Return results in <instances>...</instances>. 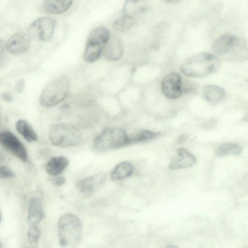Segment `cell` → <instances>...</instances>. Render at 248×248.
Instances as JSON below:
<instances>
[{"instance_id":"cell-11","label":"cell","mask_w":248,"mask_h":248,"mask_svg":"<svg viewBox=\"0 0 248 248\" xmlns=\"http://www.w3.org/2000/svg\"><path fill=\"white\" fill-rule=\"evenodd\" d=\"M163 93L168 98L175 99L182 94L181 78L177 73H172L166 75L161 82Z\"/></svg>"},{"instance_id":"cell-9","label":"cell","mask_w":248,"mask_h":248,"mask_svg":"<svg viewBox=\"0 0 248 248\" xmlns=\"http://www.w3.org/2000/svg\"><path fill=\"white\" fill-rule=\"evenodd\" d=\"M0 143L21 161H27L28 153L26 149L20 140L12 132L7 131L1 132Z\"/></svg>"},{"instance_id":"cell-10","label":"cell","mask_w":248,"mask_h":248,"mask_svg":"<svg viewBox=\"0 0 248 248\" xmlns=\"http://www.w3.org/2000/svg\"><path fill=\"white\" fill-rule=\"evenodd\" d=\"M31 44V36L23 32L13 34L5 43L6 49L10 53L21 55L26 53Z\"/></svg>"},{"instance_id":"cell-26","label":"cell","mask_w":248,"mask_h":248,"mask_svg":"<svg viewBox=\"0 0 248 248\" xmlns=\"http://www.w3.org/2000/svg\"><path fill=\"white\" fill-rule=\"evenodd\" d=\"M15 176L14 172L6 166H0V178H10Z\"/></svg>"},{"instance_id":"cell-29","label":"cell","mask_w":248,"mask_h":248,"mask_svg":"<svg viewBox=\"0 0 248 248\" xmlns=\"http://www.w3.org/2000/svg\"><path fill=\"white\" fill-rule=\"evenodd\" d=\"M6 49L5 43L0 39V64L5 56Z\"/></svg>"},{"instance_id":"cell-5","label":"cell","mask_w":248,"mask_h":248,"mask_svg":"<svg viewBox=\"0 0 248 248\" xmlns=\"http://www.w3.org/2000/svg\"><path fill=\"white\" fill-rule=\"evenodd\" d=\"M70 89V82L66 77L62 76L52 79L41 93L40 104L46 107L56 106L67 98Z\"/></svg>"},{"instance_id":"cell-7","label":"cell","mask_w":248,"mask_h":248,"mask_svg":"<svg viewBox=\"0 0 248 248\" xmlns=\"http://www.w3.org/2000/svg\"><path fill=\"white\" fill-rule=\"evenodd\" d=\"M109 37V31L106 28L99 27L93 29L87 38L83 54L84 61L88 63L96 61L101 55Z\"/></svg>"},{"instance_id":"cell-31","label":"cell","mask_w":248,"mask_h":248,"mask_svg":"<svg viewBox=\"0 0 248 248\" xmlns=\"http://www.w3.org/2000/svg\"><path fill=\"white\" fill-rule=\"evenodd\" d=\"M187 138V136L186 135H180L177 140V143H180L183 142Z\"/></svg>"},{"instance_id":"cell-24","label":"cell","mask_w":248,"mask_h":248,"mask_svg":"<svg viewBox=\"0 0 248 248\" xmlns=\"http://www.w3.org/2000/svg\"><path fill=\"white\" fill-rule=\"evenodd\" d=\"M242 151V147L235 143H224L218 147L217 155L220 156H227L230 155H238Z\"/></svg>"},{"instance_id":"cell-23","label":"cell","mask_w":248,"mask_h":248,"mask_svg":"<svg viewBox=\"0 0 248 248\" xmlns=\"http://www.w3.org/2000/svg\"><path fill=\"white\" fill-rule=\"evenodd\" d=\"M135 23L133 16L124 15L118 17L112 24L113 28L119 31H126L131 28Z\"/></svg>"},{"instance_id":"cell-25","label":"cell","mask_w":248,"mask_h":248,"mask_svg":"<svg viewBox=\"0 0 248 248\" xmlns=\"http://www.w3.org/2000/svg\"><path fill=\"white\" fill-rule=\"evenodd\" d=\"M41 231L38 225H29L28 240L31 247H37Z\"/></svg>"},{"instance_id":"cell-33","label":"cell","mask_w":248,"mask_h":248,"mask_svg":"<svg viewBox=\"0 0 248 248\" xmlns=\"http://www.w3.org/2000/svg\"><path fill=\"white\" fill-rule=\"evenodd\" d=\"M3 160V155L1 153H0V162L2 161Z\"/></svg>"},{"instance_id":"cell-16","label":"cell","mask_w":248,"mask_h":248,"mask_svg":"<svg viewBox=\"0 0 248 248\" xmlns=\"http://www.w3.org/2000/svg\"><path fill=\"white\" fill-rule=\"evenodd\" d=\"M43 212L40 200L37 197L31 198L28 207V222L29 225H38L43 217Z\"/></svg>"},{"instance_id":"cell-6","label":"cell","mask_w":248,"mask_h":248,"mask_svg":"<svg viewBox=\"0 0 248 248\" xmlns=\"http://www.w3.org/2000/svg\"><path fill=\"white\" fill-rule=\"evenodd\" d=\"M128 135L123 129L109 127L104 129L94 139L93 147L98 152H105L128 145Z\"/></svg>"},{"instance_id":"cell-17","label":"cell","mask_w":248,"mask_h":248,"mask_svg":"<svg viewBox=\"0 0 248 248\" xmlns=\"http://www.w3.org/2000/svg\"><path fill=\"white\" fill-rule=\"evenodd\" d=\"M73 0H44V8L48 13L60 14L67 11L72 6Z\"/></svg>"},{"instance_id":"cell-20","label":"cell","mask_w":248,"mask_h":248,"mask_svg":"<svg viewBox=\"0 0 248 248\" xmlns=\"http://www.w3.org/2000/svg\"><path fill=\"white\" fill-rule=\"evenodd\" d=\"M17 131L29 142L37 140V135L30 124L26 120L20 119L16 124Z\"/></svg>"},{"instance_id":"cell-32","label":"cell","mask_w":248,"mask_h":248,"mask_svg":"<svg viewBox=\"0 0 248 248\" xmlns=\"http://www.w3.org/2000/svg\"><path fill=\"white\" fill-rule=\"evenodd\" d=\"M165 0V1L169 2V3H172V2H176V1H178L179 0Z\"/></svg>"},{"instance_id":"cell-12","label":"cell","mask_w":248,"mask_h":248,"mask_svg":"<svg viewBox=\"0 0 248 248\" xmlns=\"http://www.w3.org/2000/svg\"><path fill=\"white\" fill-rule=\"evenodd\" d=\"M106 178L104 173L98 172L79 181L77 184V188L84 195H91L103 185Z\"/></svg>"},{"instance_id":"cell-2","label":"cell","mask_w":248,"mask_h":248,"mask_svg":"<svg viewBox=\"0 0 248 248\" xmlns=\"http://www.w3.org/2000/svg\"><path fill=\"white\" fill-rule=\"evenodd\" d=\"M220 62L215 55L207 52L195 54L186 60L180 66L182 73L191 77L211 75L218 68Z\"/></svg>"},{"instance_id":"cell-35","label":"cell","mask_w":248,"mask_h":248,"mask_svg":"<svg viewBox=\"0 0 248 248\" xmlns=\"http://www.w3.org/2000/svg\"><path fill=\"white\" fill-rule=\"evenodd\" d=\"M2 246H1V244L0 243V248H1Z\"/></svg>"},{"instance_id":"cell-13","label":"cell","mask_w":248,"mask_h":248,"mask_svg":"<svg viewBox=\"0 0 248 248\" xmlns=\"http://www.w3.org/2000/svg\"><path fill=\"white\" fill-rule=\"evenodd\" d=\"M177 155L171 159L169 168L176 170L190 167L196 163L195 156L188 150L180 148L177 150Z\"/></svg>"},{"instance_id":"cell-22","label":"cell","mask_w":248,"mask_h":248,"mask_svg":"<svg viewBox=\"0 0 248 248\" xmlns=\"http://www.w3.org/2000/svg\"><path fill=\"white\" fill-rule=\"evenodd\" d=\"M159 133L149 130H138L128 135V145L152 140L156 138Z\"/></svg>"},{"instance_id":"cell-19","label":"cell","mask_w":248,"mask_h":248,"mask_svg":"<svg viewBox=\"0 0 248 248\" xmlns=\"http://www.w3.org/2000/svg\"><path fill=\"white\" fill-rule=\"evenodd\" d=\"M203 92L207 100L213 103L221 102L225 97V92L221 87L214 85H207Z\"/></svg>"},{"instance_id":"cell-27","label":"cell","mask_w":248,"mask_h":248,"mask_svg":"<svg viewBox=\"0 0 248 248\" xmlns=\"http://www.w3.org/2000/svg\"><path fill=\"white\" fill-rule=\"evenodd\" d=\"M50 181L56 186H61L65 183L66 179L64 176H61L51 179Z\"/></svg>"},{"instance_id":"cell-1","label":"cell","mask_w":248,"mask_h":248,"mask_svg":"<svg viewBox=\"0 0 248 248\" xmlns=\"http://www.w3.org/2000/svg\"><path fill=\"white\" fill-rule=\"evenodd\" d=\"M215 55L224 61L241 62L247 60L248 48L247 42L232 34H225L217 38L212 46Z\"/></svg>"},{"instance_id":"cell-4","label":"cell","mask_w":248,"mask_h":248,"mask_svg":"<svg viewBox=\"0 0 248 248\" xmlns=\"http://www.w3.org/2000/svg\"><path fill=\"white\" fill-rule=\"evenodd\" d=\"M48 138L54 146L69 147L79 144L82 136L80 130L74 124L61 123L49 126Z\"/></svg>"},{"instance_id":"cell-3","label":"cell","mask_w":248,"mask_h":248,"mask_svg":"<svg viewBox=\"0 0 248 248\" xmlns=\"http://www.w3.org/2000/svg\"><path fill=\"white\" fill-rule=\"evenodd\" d=\"M82 224L75 215L65 214L61 216L57 223L59 243L62 247H75L81 241Z\"/></svg>"},{"instance_id":"cell-28","label":"cell","mask_w":248,"mask_h":248,"mask_svg":"<svg viewBox=\"0 0 248 248\" xmlns=\"http://www.w3.org/2000/svg\"><path fill=\"white\" fill-rule=\"evenodd\" d=\"M24 87V80L23 79H19L16 82L15 86V89L17 93H21L23 92Z\"/></svg>"},{"instance_id":"cell-14","label":"cell","mask_w":248,"mask_h":248,"mask_svg":"<svg viewBox=\"0 0 248 248\" xmlns=\"http://www.w3.org/2000/svg\"><path fill=\"white\" fill-rule=\"evenodd\" d=\"M104 51L107 59L111 61H117L121 58L124 52L123 42L117 36L110 37Z\"/></svg>"},{"instance_id":"cell-8","label":"cell","mask_w":248,"mask_h":248,"mask_svg":"<svg viewBox=\"0 0 248 248\" xmlns=\"http://www.w3.org/2000/svg\"><path fill=\"white\" fill-rule=\"evenodd\" d=\"M56 24V20L50 17L37 18L29 25V34L30 36L36 37L41 41H48L53 35Z\"/></svg>"},{"instance_id":"cell-15","label":"cell","mask_w":248,"mask_h":248,"mask_svg":"<svg viewBox=\"0 0 248 248\" xmlns=\"http://www.w3.org/2000/svg\"><path fill=\"white\" fill-rule=\"evenodd\" d=\"M149 7V0H126L123 12L124 15L133 16L146 12Z\"/></svg>"},{"instance_id":"cell-34","label":"cell","mask_w":248,"mask_h":248,"mask_svg":"<svg viewBox=\"0 0 248 248\" xmlns=\"http://www.w3.org/2000/svg\"><path fill=\"white\" fill-rule=\"evenodd\" d=\"M1 213H0V220H1Z\"/></svg>"},{"instance_id":"cell-30","label":"cell","mask_w":248,"mask_h":248,"mask_svg":"<svg viewBox=\"0 0 248 248\" xmlns=\"http://www.w3.org/2000/svg\"><path fill=\"white\" fill-rule=\"evenodd\" d=\"M1 98L5 101L7 102H12L14 98L13 96L7 92H3L1 94Z\"/></svg>"},{"instance_id":"cell-21","label":"cell","mask_w":248,"mask_h":248,"mask_svg":"<svg viewBox=\"0 0 248 248\" xmlns=\"http://www.w3.org/2000/svg\"><path fill=\"white\" fill-rule=\"evenodd\" d=\"M134 171L133 165L127 161H123L118 164L111 173V179L114 181L120 180L129 177Z\"/></svg>"},{"instance_id":"cell-18","label":"cell","mask_w":248,"mask_h":248,"mask_svg":"<svg viewBox=\"0 0 248 248\" xmlns=\"http://www.w3.org/2000/svg\"><path fill=\"white\" fill-rule=\"evenodd\" d=\"M69 161L63 156L51 158L46 165V170L52 176H56L61 173L67 167Z\"/></svg>"}]
</instances>
